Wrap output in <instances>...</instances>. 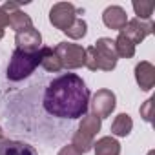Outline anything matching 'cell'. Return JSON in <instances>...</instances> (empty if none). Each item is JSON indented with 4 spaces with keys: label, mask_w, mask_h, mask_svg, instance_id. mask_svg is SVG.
Masks as SVG:
<instances>
[{
    "label": "cell",
    "mask_w": 155,
    "mask_h": 155,
    "mask_svg": "<svg viewBox=\"0 0 155 155\" xmlns=\"http://www.w3.org/2000/svg\"><path fill=\"white\" fill-rule=\"evenodd\" d=\"M42 104L53 117L82 119L90 108V90L82 77L75 73H62L48 84Z\"/></svg>",
    "instance_id": "obj_1"
},
{
    "label": "cell",
    "mask_w": 155,
    "mask_h": 155,
    "mask_svg": "<svg viewBox=\"0 0 155 155\" xmlns=\"http://www.w3.org/2000/svg\"><path fill=\"white\" fill-rule=\"evenodd\" d=\"M42 62V51H33V53H26V51H20V49H15L11 58H9V64H8V69H6V77L11 81V82H20L40 66Z\"/></svg>",
    "instance_id": "obj_2"
},
{
    "label": "cell",
    "mask_w": 155,
    "mask_h": 155,
    "mask_svg": "<svg viewBox=\"0 0 155 155\" xmlns=\"http://www.w3.org/2000/svg\"><path fill=\"white\" fill-rule=\"evenodd\" d=\"M102 128V120L93 115V113H86L77 128V131L73 133V139H71V144L79 150L82 155L88 153L91 148H93V142H95V135L101 131Z\"/></svg>",
    "instance_id": "obj_3"
},
{
    "label": "cell",
    "mask_w": 155,
    "mask_h": 155,
    "mask_svg": "<svg viewBox=\"0 0 155 155\" xmlns=\"http://www.w3.org/2000/svg\"><path fill=\"white\" fill-rule=\"evenodd\" d=\"M53 51L57 53L62 69H79L84 66V48L73 42H58Z\"/></svg>",
    "instance_id": "obj_4"
},
{
    "label": "cell",
    "mask_w": 155,
    "mask_h": 155,
    "mask_svg": "<svg viewBox=\"0 0 155 155\" xmlns=\"http://www.w3.org/2000/svg\"><path fill=\"white\" fill-rule=\"evenodd\" d=\"M84 13V9L81 8H75L71 2H57L51 9H49V22L60 29L62 33L75 22L77 15H81Z\"/></svg>",
    "instance_id": "obj_5"
},
{
    "label": "cell",
    "mask_w": 155,
    "mask_h": 155,
    "mask_svg": "<svg viewBox=\"0 0 155 155\" xmlns=\"http://www.w3.org/2000/svg\"><path fill=\"white\" fill-rule=\"evenodd\" d=\"M95 53H97V71H111L115 69L117 66V53H115V46H113V40L108 38V37H102L99 38L95 44Z\"/></svg>",
    "instance_id": "obj_6"
},
{
    "label": "cell",
    "mask_w": 155,
    "mask_h": 155,
    "mask_svg": "<svg viewBox=\"0 0 155 155\" xmlns=\"http://www.w3.org/2000/svg\"><path fill=\"white\" fill-rule=\"evenodd\" d=\"M90 104H91V113L97 115L102 120V119H106V117H110L113 113V110L117 106V97H115V93L111 90L102 88V90H97L93 93Z\"/></svg>",
    "instance_id": "obj_7"
},
{
    "label": "cell",
    "mask_w": 155,
    "mask_h": 155,
    "mask_svg": "<svg viewBox=\"0 0 155 155\" xmlns=\"http://www.w3.org/2000/svg\"><path fill=\"white\" fill-rule=\"evenodd\" d=\"M153 28H155L153 20H139V18H131V20L126 22V26H124L119 33L124 35L126 38H130L133 46H137V44H140L148 35L153 33Z\"/></svg>",
    "instance_id": "obj_8"
},
{
    "label": "cell",
    "mask_w": 155,
    "mask_h": 155,
    "mask_svg": "<svg viewBox=\"0 0 155 155\" xmlns=\"http://www.w3.org/2000/svg\"><path fill=\"white\" fill-rule=\"evenodd\" d=\"M15 44H17L15 49L26 51V53H33V51H38L42 48V35L38 33V29L29 28V29L20 31V33L15 35Z\"/></svg>",
    "instance_id": "obj_9"
},
{
    "label": "cell",
    "mask_w": 155,
    "mask_h": 155,
    "mask_svg": "<svg viewBox=\"0 0 155 155\" xmlns=\"http://www.w3.org/2000/svg\"><path fill=\"white\" fill-rule=\"evenodd\" d=\"M135 81L142 91H150L155 86V66L148 60H142L135 66Z\"/></svg>",
    "instance_id": "obj_10"
},
{
    "label": "cell",
    "mask_w": 155,
    "mask_h": 155,
    "mask_svg": "<svg viewBox=\"0 0 155 155\" xmlns=\"http://www.w3.org/2000/svg\"><path fill=\"white\" fill-rule=\"evenodd\" d=\"M102 22L106 28L110 29H115V31H120L126 22H128V17H126V11L120 8V6H108L102 13Z\"/></svg>",
    "instance_id": "obj_11"
},
{
    "label": "cell",
    "mask_w": 155,
    "mask_h": 155,
    "mask_svg": "<svg viewBox=\"0 0 155 155\" xmlns=\"http://www.w3.org/2000/svg\"><path fill=\"white\" fill-rule=\"evenodd\" d=\"M0 155H38V151L28 142L4 139L0 140Z\"/></svg>",
    "instance_id": "obj_12"
},
{
    "label": "cell",
    "mask_w": 155,
    "mask_h": 155,
    "mask_svg": "<svg viewBox=\"0 0 155 155\" xmlns=\"http://www.w3.org/2000/svg\"><path fill=\"white\" fill-rule=\"evenodd\" d=\"M93 153L95 155H120V144L113 137H101L97 142H93Z\"/></svg>",
    "instance_id": "obj_13"
},
{
    "label": "cell",
    "mask_w": 155,
    "mask_h": 155,
    "mask_svg": "<svg viewBox=\"0 0 155 155\" xmlns=\"http://www.w3.org/2000/svg\"><path fill=\"white\" fill-rule=\"evenodd\" d=\"M131 128H133V120L128 113H119L113 122H111V135L115 137H128L131 133Z\"/></svg>",
    "instance_id": "obj_14"
},
{
    "label": "cell",
    "mask_w": 155,
    "mask_h": 155,
    "mask_svg": "<svg viewBox=\"0 0 155 155\" xmlns=\"http://www.w3.org/2000/svg\"><path fill=\"white\" fill-rule=\"evenodd\" d=\"M8 15H9V28H11V29H15L17 33H20V31H26V29L33 28L31 17H29L28 13L20 11V9L11 11V13H8Z\"/></svg>",
    "instance_id": "obj_15"
},
{
    "label": "cell",
    "mask_w": 155,
    "mask_h": 155,
    "mask_svg": "<svg viewBox=\"0 0 155 155\" xmlns=\"http://www.w3.org/2000/svg\"><path fill=\"white\" fill-rule=\"evenodd\" d=\"M40 51H42V62H40V66L46 71H49V73H58L62 69V64H60L57 53L53 51V48L46 46V48H40Z\"/></svg>",
    "instance_id": "obj_16"
},
{
    "label": "cell",
    "mask_w": 155,
    "mask_h": 155,
    "mask_svg": "<svg viewBox=\"0 0 155 155\" xmlns=\"http://www.w3.org/2000/svg\"><path fill=\"white\" fill-rule=\"evenodd\" d=\"M113 46H115V53H117V57H120V58H131L133 55H135V46L131 44V40L130 38H126L124 35H117V38L113 40Z\"/></svg>",
    "instance_id": "obj_17"
},
{
    "label": "cell",
    "mask_w": 155,
    "mask_h": 155,
    "mask_svg": "<svg viewBox=\"0 0 155 155\" xmlns=\"http://www.w3.org/2000/svg\"><path fill=\"white\" fill-rule=\"evenodd\" d=\"M66 35H68V38H71V40H79V38H84L86 37V33H88V24H86V20L84 18H81V17H77L75 18V22L64 31Z\"/></svg>",
    "instance_id": "obj_18"
},
{
    "label": "cell",
    "mask_w": 155,
    "mask_h": 155,
    "mask_svg": "<svg viewBox=\"0 0 155 155\" xmlns=\"http://www.w3.org/2000/svg\"><path fill=\"white\" fill-rule=\"evenodd\" d=\"M153 9H155V2H151V0L133 2V11H135V15H137L139 20H151Z\"/></svg>",
    "instance_id": "obj_19"
},
{
    "label": "cell",
    "mask_w": 155,
    "mask_h": 155,
    "mask_svg": "<svg viewBox=\"0 0 155 155\" xmlns=\"http://www.w3.org/2000/svg\"><path fill=\"white\" fill-rule=\"evenodd\" d=\"M139 111H140V117H142L146 122H151V117H153V97H150V99L139 108Z\"/></svg>",
    "instance_id": "obj_20"
},
{
    "label": "cell",
    "mask_w": 155,
    "mask_h": 155,
    "mask_svg": "<svg viewBox=\"0 0 155 155\" xmlns=\"http://www.w3.org/2000/svg\"><path fill=\"white\" fill-rule=\"evenodd\" d=\"M57 155H82V153L77 150L73 144H66L64 148H60V151H58Z\"/></svg>",
    "instance_id": "obj_21"
},
{
    "label": "cell",
    "mask_w": 155,
    "mask_h": 155,
    "mask_svg": "<svg viewBox=\"0 0 155 155\" xmlns=\"http://www.w3.org/2000/svg\"><path fill=\"white\" fill-rule=\"evenodd\" d=\"M6 26H9V15L0 8V29H4Z\"/></svg>",
    "instance_id": "obj_22"
},
{
    "label": "cell",
    "mask_w": 155,
    "mask_h": 155,
    "mask_svg": "<svg viewBox=\"0 0 155 155\" xmlns=\"http://www.w3.org/2000/svg\"><path fill=\"white\" fill-rule=\"evenodd\" d=\"M0 140H4V131H2V128H0Z\"/></svg>",
    "instance_id": "obj_23"
},
{
    "label": "cell",
    "mask_w": 155,
    "mask_h": 155,
    "mask_svg": "<svg viewBox=\"0 0 155 155\" xmlns=\"http://www.w3.org/2000/svg\"><path fill=\"white\" fill-rule=\"evenodd\" d=\"M4 38V29H0V40Z\"/></svg>",
    "instance_id": "obj_24"
},
{
    "label": "cell",
    "mask_w": 155,
    "mask_h": 155,
    "mask_svg": "<svg viewBox=\"0 0 155 155\" xmlns=\"http://www.w3.org/2000/svg\"><path fill=\"white\" fill-rule=\"evenodd\" d=\"M148 155H155V151H148Z\"/></svg>",
    "instance_id": "obj_25"
}]
</instances>
